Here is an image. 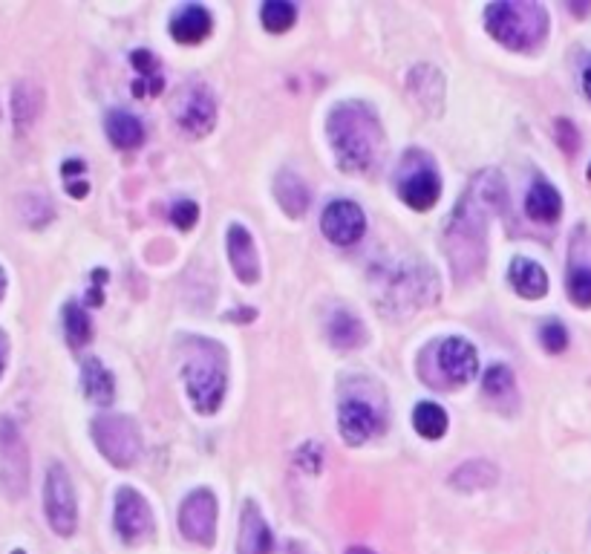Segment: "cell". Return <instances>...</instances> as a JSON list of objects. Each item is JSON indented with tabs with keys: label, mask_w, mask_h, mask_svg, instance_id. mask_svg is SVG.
<instances>
[{
	"label": "cell",
	"mask_w": 591,
	"mask_h": 554,
	"mask_svg": "<svg viewBox=\"0 0 591 554\" xmlns=\"http://www.w3.org/2000/svg\"><path fill=\"white\" fill-rule=\"evenodd\" d=\"M61 171H64V177L70 179L73 174H78V171H84V162H78V159H73V162H64V168H61Z\"/></svg>",
	"instance_id": "35"
},
{
	"label": "cell",
	"mask_w": 591,
	"mask_h": 554,
	"mask_svg": "<svg viewBox=\"0 0 591 554\" xmlns=\"http://www.w3.org/2000/svg\"><path fill=\"white\" fill-rule=\"evenodd\" d=\"M568 9L577 12V15H586V12H591V3H571Z\"/></svg>",
	"instance_id": "36"
},
{
	"label": "cell",
	"mask_w": 591,
	"mask_h": 554,
	"mask_svg": "<svg viewBox=\"0 0 591 554\" xmlns=\"http://www.w3.org/2000/svg\"><path fill=\"white\" fill-rule=\"evenodd\" d=\"M93 439L99 451L113 462L116 468H130L142 456V433L130 416L104 413L93 422Z\"/></svg>",
	"instance_id": "5"
},
{
	"label": "cell",
	"mask_w": 591,
	"mask_h": 554,
	"mask_svg": "<svg viewBox=\"0 0 591 554\" xmlns=\"http://www.w3.org/2000/svg\"><path fill=\"white\" fill-rule=\"evenodd\" d=\"M450 482L462 491H473V488H485V485H493L496 482V468L491 462H482V459H473L468 465H462Z\"/></svg>",
	"instance_id": "25"
},
{
	"label": "cell",
	"mask_w": 591,
	"mask_h": 554,
	"mask_svg": "<svg viewBox=\"0 0 591 554\" xmlns=\"http://www.w3.org/2000/svg\"><path fill=\"white\" fill-rule=\"evenodd\" d=\"M173 41L179 44H199L211 35V12L202 6H185L171 21Z\"/></svg>",
	"instance_id": "17"
},
{
	"label": "cell",
	"mask_w": 591,
	"mask_h": 554,
	"mask_svg": "<svg viewBox=\"0 0 591 554\" xmlns=\"http://www.w3.org/2000/svg\"><path fill=\"white\" fill-rule=\"evenodd\" d=\"M81 387L84 396L96 404H110L116 396V381L110 376V370L101 364L99 358H87L81 367Z\"/></svg>",
	"instance_id": "18"
},
{
	"label": "cell",
	"mask_w": 591,
	"mask_h": 554,
	"mask_svg": "<svg viewBox=\"0 0 591 554\" xmlns=\"http://www.w3.org/2000/svg\"><path fill=\"white\" fill-rule=\"evenodd\" d=\"M67 191H70V197H84L90 191V182H84V179H67Z\"/></svg>",
	"instance_id": "34"
},
{
	"label": "cell",
	"mask_w": 591,
	"mask_h": 554,
	"mask_svg": "<svg viewBox=\"0 0 591 554\" xmlns=\"http://www.w3.org/2000/svg\"><path fill=\"white\" fill-rule=\"evenodd\" d=\"M439 364L450 384H468L479 373V358L473 344L465 338H447L439 347Z\"/></svg>",
	"instance_id": "12"
},
{
	"label": "cell",
	"mask_w": 591,
	"mask_h": 554,
	"mask_svg": "<svg viewBox=\"0 0 591 554\" xmlns=\"http://www.w3.org/2000/svg\"><path fill=\"white\" fill-rule=\"evenodd\" d=\"M329 338H332V344L341 347V350H355V347L364 344L367 332H364V324H361L355 315L338 312V315L332 318V324H329Z\"/></svg>",
	"instance_id": "23"
},
{
	"label": "cell",
	"mask_w": 591,
	"mask_h": 554,
	"mask_svg": "<svg viewBox=\"0 0 591 554\" xmlns=\"http://www.w3.org/2000/svg\"><path fill=\"white\" fill-rule=\"evenodd\" d=\"M0 373H3V353H0Z\"/></svg>",
	"instance_id": "40"
},
{
	"label": "cell",
	"mask_w": 591,
	"mask_h": 554,
	"mask_svg": "<svg viewBox=\"0 0 591 554\" xmlns=\"http://www.w3.org/2000/svg\"><path fill=\"white\" fill-rule=\"evenodd\" d=\"M346 554H375V552H370V549H361V546H355V549H349Z\"/></svg>",
	"instance_id": "38"
},
{
	"label": "cell",
	"mask_w": 591,
	"mask_h": 554,
	"mask_svg": "<svg viewBox=\"0 0 591 554\" xmlns=\"http://www.w3.org/2000/svg\"><path fill=\"white\" fill-rule=\"evenodd\" d=\"M171 220H173V226L182 228V231L194 228L199 220V205L191 200L176 202V205H173V211H171Z\"/></svg>",
	"instance_id": "32"
},
{
	"label": "cell",
	"mask_w": 591,
	"mask_h": 554,
	"mask_svg": "<svg viewBox=\"0 0 591 554\" xmlns=\"http://www.w3.org/2000/svg\"><path fill=\"white\" fill-rule=\"evenodd\" d=\"M485 26L511 50H531L548 32V15L534 0H499L485 9Z\"/></svg>",
	"instance_id": "3"
},
{
	"label": "cell",
	"mask_w": 591,
	"mask_h": 554,
	"mask_svg": "<svg viewBox=\"0 0 591 554\" xmlns=\"http://www.w3.org/2000/svg\"><path fill=\"white\" fill-rule=\"evenodd\" d=\"M44 508H47V520L55 534L70 537L78 523V508H75L73 479L67 474L64 465H50L47 471V485H44Z\"/></svg>",
	"instance_id": "6"
},
{
	"label": "cell",
	"mask_w": 591,
	"mask_h": 554,
	"mask_svg": "<svg viewBox=\"0 0 591 554\" xmlns=\"http://www.w3.org/2000/svg\"><path fill=\"white\" fill-rule=\"evenodd\" d=\"M64 332H67L70 347H75V350L84 347L93 338V324H90L87 312L78 303H67L64 306Z\"/></svg>",
	"instance_id": "26"
},
{
	"label": "cell",
	"mask_w": 591,
	"mask_h": 554,
	"mask_svg": "<svg viewBox=\"0 0 591 554\" xmlns=\"http://www.w3.org/2000/svg\"><path fill=\"white\" fill-rule=\"evenodd\" d=\"M321 228L335 246H352V243H358L364 237L367 217H364L361 205L349 200H335L326 205L321 217Z\"/></svg>",
	"instance_id": "10"
},
{
	"label": "cell",
	"mask_w": 591,
	"mask_h": 554,
	"mask_svg": "<svg viewBox=\"0 0 591 554\" xmlns=\"http://www.w3.org/2000/svg\"><path fill=\"white\" fill-rule=\"evenodd\" d=\"M505 200H508L505 182L496 171H482L479 177H473L465 197L456 205V211L447 223V234H444L456 277L476 275L485 266L488 220L505 205Z\"/></svg>",
	"instance_id": "1"
},
{
	"label": "cell",
	"mask_w": 591,
	"mask_h": 554,
	"mask_svg": "<svg viewBox=\"0 0 591 554\" xmlns=\"http://www.w3.org/2000/svg\"><path fill=\"white\" fill-rule=\"evenodd\" d=\"M3 292H6V275H3V269H0V298H3Z\"/></svg>",
	"instance_id": "39"
},
{
	"label": "cell",
	"mask_w": 591,
	"mask_h": 554,
	"mask_svg": "<svg viewBox=\"0 0 591 554\" xmlns=\"http://www.w3.org/2000/svg\"><path fill=\"white\" fill-rule=\"evenodd\" d=\"M508 277H511V286L517 289L522 298H528V301L545 298V292H548V275H545V269H542L537 260L514 257Z\"/></svg>",
	"instance_id": "16"
},
{
	"label": "cell",
	"mask_w": 591,
	"mask_h": 554,
	"mask_svg": "<svg viewBox=\"0 0 591 554\" xmlns=\"http://www.w3.org/2000/svg\"><path fill=\"white\" fill-rule=\"evenodd\" d=\"M439 194H442V179L427 162H421L416 171H407L398 177V197L416 211L433 208Z\"/></svg>",
	"instance_id": "11"
},
{
	"label": "cell",
	"mask_w": 591,
	"mask_h": 554,
	"mask_svg": "<svg viewBox=\"0 0 591 554\" xmlns=\"http://www.w3.org/2000/svg\"><path fill=\"white\" fill-rule=\"evenodd\" d=\"M104 127H107L110 142L116 148H122V151H133V148H139L145 142V127H142V122L136 116H130L127 110H113L107 116Z\"/></svg>",
	"instance_id": "20"
},
{
	"label": "cell",
	"mask_w": 591,
	"mask_h": 554,
	"mask_svg": "<svg viewBox=\"0 0 591 554\" xmlns=\"http://www.w3.org/2000/svg\"><path fill=\"white\" fill-rule=\"evenodd\" d=\"M29 90L32 87H26V84H21L18 90H15V122H18V130H26V127L35 122V110H38V104H26V99H29Z\"/></svg>",
	"instance_id": "31"
},
{
	"label": "cell",
	"mask_w": 591,
	"mask_h": 554,
	"mask_svg": "<svg viewBox=\"0 0 591 554\" xmlns=\"http://www.w3.org/2000/svg\"><path fill=\"white\" fill-rule=\"evenodd\" d=\"M228 260L234 275L243 283H257L260 266H257V252H254V240L243 226L228 228Z\"/></svg>",
	"instance_id": "15"
},
{
	"label": "cell",
	"mask_w": 591,
	"mask_h": 554,
	"mask_svg": "<svg viewBox=\"0 0 591 554\" xmlns=\"http://www.w3.org/2000/svg\"><path fill=\"white\" fill-rule=\"evenodd\" d=\"M378 425H381L378 422V413L367 402L349 399V402L341 404L338 428H341V436H344L349 445H364L370 436H375Z\"/></svg>",
	"instance_id": "13"
},
{
	"label": "cell",
	"mask_w": 591,
	"mask_h": 554,
	"mask_svg": "<svg viewBox=\"0 0 591 554\" xmlns=\"http://www.w3.org/2000/svg\"><path fill=\"white\" fill-rule=\"evenodd\" d=\"M525 211L531 220L537 223H554L563 211V200L557 194L554 185H548L545 179H537L528 191V200H525Z\"/></svg>",
	"instance_id": "19"
},
{
	"label": "cell",
	"mask_w": 591,
	"mask_h": 554,
	"mask_svg": "<svg viewBox=\"0 0 591 554\" xmlns=\"http://www.w3.org/2000/svg\"><path fill=\"white\" fill-rule=\"evenodd\" d=\"M329 142L335 148L338 165L349 174H367L378 162L384 151V130L372 107L361 101L338 104L329 116Z\"/></svg>",
	"instance_id": "2"
},
{
	"label": "cell",
	"mask_w": 591,
	"mask_h": 554,
	"mask_svg": "<svg viewBox=\"0 0 591 554\" xmlns=\"http://www.w3.org/2000/svg\"><path fill=\"white\" fill-rule=\"evenodd\" d=\"M583 90H586V96L591 99V64L586 67V73H583Z\"/></svg>",
	"instance_id": "37"
},
{
	"label": "cell",
	"mask_w": 591,
	"mask_h": 554,
	"mask_svg": "<svg viewBox=\"0 0 591 554\" xmlns=\"http://www.w3.org/2000/svg\"><path fill=\"white\" fill-rule=\"evenodd\" d=\"M589 179H591V168H589Z\"/></svg>",
	"instance_id": "41"
},
{
	"label": "cell",
	"mask_w": 591,
	"mask_h": 554,
	"mask_svg": "<svg viewBox=\"0 0 591 554\" xmlns=\"http://www.w3.org/2000/svg\"><path fill=\"white\" fill-rule=\"evenodd\" d=\"M173 116H176V125L182 127L191 139H199V136L211 133V130H214V122H217V104H214V96H211L205 87H191V90H185V93L176 99Z\"/></svg>",
	"instance_id": "9"
},
{
	"label": "cell",
	"mask_w": 591,
	"mask_h": 554,
	"mask_svg": "<svg viewBox=\"0 0 591 554\" xmlns=\"http://www.w3.org/2000/svg\"><path fill=\"white\" fill-rule=\"evenodd\" d=\"M116 529L127 546H139L153 534V514L148 500L133 488H122L116 494Z\"/></svg>",
	"instance_id": "8"
},
{
	"label": "cell",
	"mask_w": 591,
	"mask_h": 554,
	"mask_svg": "<svg viewBox=\"0 0 591 554\" xmlns=\"http://www.w3.org/2000/svg\"><path fill=\"white\" fill-rule=\"evenodd\" d=\"M133 67L139 70V81H133V96H159L165 81L156 73V58L148 50H139L130 55Z\"/></svg>",
	"instance_id": "22"
},
{
	"label": "cell",
	"mask_w": 591,
	"mask_h": 554,
	"mask_svg": "<svg viewBox=\"0 0 591 554\" xmlns=\"http://www.w3.org/2000/svg\"><path fill=\"white\" fill-rule=\"evenodd\" d=\"M237 552L240 554H271L274 552V537H271L269 523L263 520L260 508H257L254 503H248L246 508H243Z\"/></svg>",
	"instance_id": "14"
},
{
	"label": "cell",
	"mask_w": 591,
	"mask_h": 554,
	"mask_svg": "<svg viewBox=\"0 0 591 554\" xmlns=\"http://www.w3.org/2000/svg\"><path fill=\"white\" fill-rule=\"evenodd\" d=\"M540 341L548 353H563L568 347V332L560 321H548L540 327Z\"/></svg>",
	"instance_id": "30"
},
{
	"label": "cell",
	"mask_w": 591,
	"mask_h": 554,
	"mask_svg": "<svg viewBox=\"0 0 591 554\" xmlns=\"http://www.w3.org/2000/svg\"><path fill=\"white\" fill-rule=\"evenodd\" d=\"M568 298L577 306H591V266L574 257L568 266Z\"/></svg>",
	"instance_id": "28"
},
{
	"label": "cell",
	"mask_w": 591,
	"mask_h": 554,
	"mask_svg": "<svg viewBox=\"0 0 591 554\" xmlns=\"http://www.w3.org/2000/svg\"><path fill=\"white\" fill-rule=\"evenodd\" d=\"M179 529L197 546H214L217 537V500L208 488L185 497L179 508Z\"/></svg>",
	"instance_id": "7"
},
{
	"label": "cell",
	"mask_w": 591,
	"mask_h": 554,
	"mask_svg": "<svg viewBox=\"0 0 591 554\" xmlns=\"http://www.w3.org/2000/svg\"><path fill=\"white\" fill-rule=\"evenodd\" d=\"M557 142H560V148H563L568 156H571V153H577V148H580L577 130H574V125L566 122V119H560V122H557Z\"/></svg>",
	"instance_id": "33"
},
{
	"label": "cell",
	"mask_w": 591,
	"mask_h": 554,
	"mask_svg": "<svg viewBox=\"0 0 591 554\" xmlns=\"http://www.w3.org/2000/svg\"><path fill=\"white\" fill-rule=\"evenodd\" d=\"M182 378L199 413H217L225 399V353L214 341H197V353L188 355Z\"/></svg>",
	"instance_id": "4"
},
{
	"label": "cell",
	"mask_w": 591,
	"mask_h": 554,
	"mask_svg": "<svg viewBox=\"0 0 591 554\" xmlns=\"http://www.w3.org/2000/svg\"><path fill=\"white\" fill-rule=\"evenodd\" d=\"M413 428L424 439H442L444 430H447V413L439 404L421 402L413 413Z\"/></svg>",
	"instance_id": "24"
},
{
	"label": "cell",
	"mask_w": 591,
	"mask_h": 554,
	"mask_svg": "<svg viewBox=\"0 0 591 554\" xmlns=\"http://www.w3.org/2000/svg\"><path fill=\"white\" fill-rule=\"evenodd\" d=\"M297 21V9L295 3H289V0H269V3H263V26L274 32V35H280V32H289Z\"/></svg>",
	"instance_id": "27"
},
{
	"label": "cell",
	"mask_w": 591,
	"mask_h": 554,
	"mask_svg": "<svg viewBox=\"0 0 591 554\" xmlns=\"http://www.w3.org/2000/svg\"><path fill=\"white\" fill-rule=\"evenodd\" d=\"M482 384H485V393H488L491 399L511 396V393H514V373H511L508 367H502V364H493V367H488Z\"/></svg>",
	"instance_id": "29"
},
{
	"label": "cell",
	"mask_w": 591,
	"mask_h": 554,
	"mask_svg": "<svg viewBox=\"0 0 591 554\" xmlns=\"http://www.w3.org/2000/svg\"><path fill=\"white\" fill-rule=\"evenodd\" d=\"M274 197H277V202L283 205V211L289 217H303L306 208H309V188L292 171H283L277 177V182H274Z\"/></svg>",
	"instance_id": "21"
}]
</instances>
